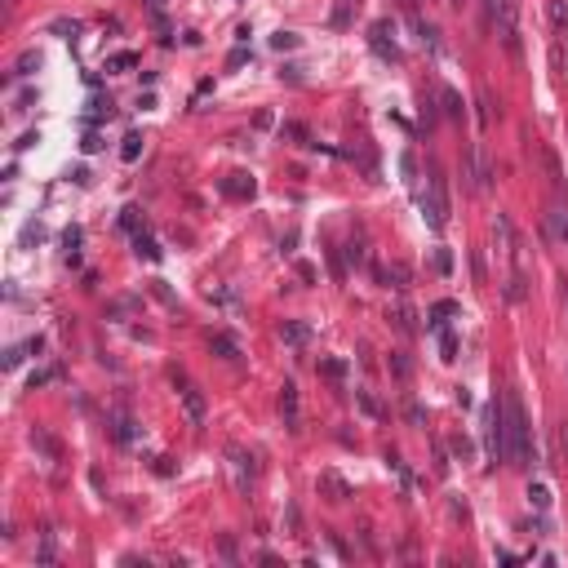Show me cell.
Instances as JSON below:
<instances>
[{"instance_id":"1","label":"cell","mask_w":568,"mask_h":568,"mask_svg":"<svg viewBox=\"0 0 568 568\" xmlns=\"http://www.w3.org/2000/svg\"><path fill=\"white\" fill-rule=\"evenodd\" d=\"M502 417H506V462L528 466L533 462V444H528V417L519 395H502Z\"/></svg>"},{"instance_id":"2","label":"cell","mask_w":568,"mask_h":568,"mask_svg":"<svg viewBox=\"0 0 568 568\" xmlns=\"http://www.w3.org/2000/svg\"><path fill=\"white\" fill-rule=\"evenodd\" d=\"M422 217L435 227V231H444L449 227V187H444V174L440 164L427 160V191H422Z\"/></svg>"},{"instance_id":"3","label":"cell","mask_w":568,"mask_h":568,"mask_svg":"<svg viewBox=\"0 0 568 568\" xmlns=\"http://www.w3.org/2000/svg\"><path fill=\"white\" fill-rule=\"evenodd\" d=\"M462 183H466L470 191H479V196L493 191V164H489V151L479 147V142L466 151V160H462Z\"/></svg>"},{"instance_id":"4","label":"cell","mask_w":568,"mask_h":568,"mask_svg":"<svg viewBox=\"0 0 568 568\" xmlns=\"http://www.w3.org/2000/svg\"><path fill=\"white\" fill-rule=\"evenodd\" d=\"M489 18L498 22V36L511 54H519V18H515V0H493L489 5Z\"/></svg>"},{"instance_id":"5","label":"cell","mask_w":568,"mask_h":568,"mask_svg":"<svg viewBox=\"0 0 568 568\" xmlns=\"http://www.w3.org/2000/svg\"><path fill=\"white\" fill-rule=\"evenodd\" d=\"M489 453H493V462H506V417H502V400L489 408Z\"/></svg>"},{"instance_id":"6","label":"cell","mask_w":568,"mask_h":568,"mask_svg":"<svg viewBox=\"0 0 568 568\" xmlns=\"http://www.w3.org/2000/svg\"><path fill=\"white\" fill-rule=\"evenodd\" d=\"M391 36H395V27H391V22H373V31H369V40H373V49H378L382 58H391V63H400V45H395L391 40Z\"/></svg>"},{"instance_id":"7","label":"cell","mask_w":568,"mask_h":568,"mask_svg":"<svg viewBox=\"0 0 568 568\" xmlns=\"http://www.w3.org/2000/svg\"><path fill=\"white\" fill-rule=\"evenodd\" d=\"M178 400H183V408H187V417L191 422H196V427H200V422L204 417H209V400H204V391H200V386H183V391H178Z\"/></svg>"},{"instance_id":"8","label":"cell","mask_w":568,"mask_h":568,"mask_svg":"<svg viewBox=\"0 0 568 568\" xmlns=\"http://www.w3.org/2000/svg\"><path fill=\"white\" fill-rule=\"evenodd\" d=\"M217 187H222V196H231V200H253V191H258V183H253L249 174H227Z\"/></svg>"},{"instance_id":"9","label":"cell","mask_w":568,"mask_h":568,"mask_svg":"<svg viewBox=\"0 0 568 568\" xmlns=\"http://www.w3.org/2000/svg\"><path fill=\"white\" fill-rule=\"evenodd\" d=\"M280 413H284V427L298 431V386H293V382L280 386Z\"/></svg>"},{"instance_id":"10","label":"cell","mask_w":568,"mask_h":568,"mask_svg":"<svg viewBox=\"0 0 568 568\" xmlns=\"http://www.w3.org/2000/svg\"><path fill=\"white\" fill-rule=\"evenodd\" d=\"M373 275H378L382 284H395V289H408V280H413V271H408L404 262H391V267H373Z\"/></svg>"},{"instance_id":"11","label":"cell","mask_w":568,"mask_h":568,"mask_svg":"<svg viewBox=\"0 0 568 568\" xmlns=\"http://www.w3.org/2000/svg\"><path fill=\"white\" fill-rule=\"evenodd\" d=\"M40 337H27V342H22V346H9V351H5V369H18L22 364V360H27V355H40Z\"/></svg>"},{"instance_id":"12","label":"cell","mask_w":568,"mask_h":568,"mask_svg":"<svg viewBox=\"0 0 568 568\" xmlns=\"http://www.w3.org/2000/svg\"><path fill=\"white\" fill-rule=\"evenodd\" d=\"M391 320H395V329H400L404 337H413V333H417V320H413V307H408V302H395Z\"/></svg>"},{"instance_id":"13","label":"cell","mask_w":568,"mask_h":568,"mask_svg":"<svg viewBox=\"0 0 568 568\" xmlns=\"http://www.w3.org/2000/svg\"><path fill=\"white\" fill-rule=\"evenodd\" d=\"M320 489L329 493V502H346V498H351V489H346V479H337L333 470H324V475H320Z\"/></svg>"},{"instance_id":"14","label":"cell","mask_w":568,"mask_h":568,"mask_svg":"<svg viewBox=\"0 0 568 568\" xmlns=\"http://www.w3.org/2000/svg\"><path fill=\"white\" fill-rule=\"evenodd\" d=\"M546 227H551V236H555V240H564V245H568V209H564V204L546 213Z\"/></svg>"},{"instance_id":"15","label":"cell","mask_w":568,"mask_h":568,"mask_svg":"<svg viewBox=\"0 0 568 568\" xmlns=\"http://www.w3.org/2000/svg\"><path fill=\"white\" fill-rule=\"evenodd\" d=\"M440 102H444V112H449L453 120H462V116H466V102H462V93H457V89H449V84L440 89Z\"/></svg>"},{"instance_id":"16","label":"cell","mask_w":568,"mask_h":568,"mask_svg":"<svg viewBox=\"0 0 568 568\" xmlns=\"http://www.w3.org/2000/svg\"><path fill=\"white\" fill-rule=\"evenodd\" d=\"M209 346H213V351L222 355V360H240V346H236V337H231V333H213V337H209Z\"/></svg>"},{"instance_id":"17","label":"cell","mask_w":568,"mask_h":568,"mask_svg":"<svg viewBox=\"0 0 568 568\" xmlns=\"http://www.w3.org/2000/svg\"><path fill=\"white\" fill-rule=\"evenodd\" d=\"M528 506H533V511H551V484H528Z\"/></svg>"},{"instance_id":"18","label":"cell","mask_w":568,"mask_h":568,"mask_svg":"<svg viewBox=\"0 0 568 568\" xmlns=\"http://www.w3.org/2000/svg\"><path fill=\"white\" fill-rule=\"evenodd\" d=\"M280 337H284L289 346H302V342H307V324H298V320H284V324H280Z\"/></svg>"},{"instance_id":"19","label":"cell","mask_w":568,"mask_h":568,"mask_svg":"<svg viewBox=\"0 0 568 568\" xmlns=\"http://www.w3.org/2000/svg\"><path fill=\"white\" fill-rule=\"evenodd\" d=\"M134 249H138V258H147V262H160V245H155L151 236H134Z\"/></svg>"},{"instance_id":"20","label":"cell","mask_w":568,"mask_h":568,"mask_svg":"<svg viewBox=\"0 0 568 568\" xmlns=\"http://www.w3.org/2000/svg\"><path fill=\"white\" fill-rule=\"evenodd\" d=\"M142 155V134H125V147H120V160L125 164H134Z\"/></svg>"},{"instance_id":"21","label":"cell","mask_w":568,"mask_h":568,"mask_svg":"<svg viewBox=\"0 0 568 568\" xmlns=\"http://www.w3.org/2000/svg\"><path fill=\"white\" fill-rule=\"evenodd\" d=\"M355 400H360V408H364V413H369L373 422H382V417H386V408H382L378 400H373V395H369V391H355Z\"/></svg>"},{"instance_id":"22","label":"cell","mask_w":568,"mask_h":568,"mask_svg":"<svg viewBox=\"0 0 568 568\" xmlns=\"http://www.w3.org/2000/svg\"><path fill=\"white\" fill-rule=\"evenodd\" d=\"M453 311H457V302H435V307H431V329H444V316H453Z\"/></svg>"},{"instance_id":"23","label":"cell","mask_w":568,"mask_h":568,"mask_svg":"<svg viewBox=\"0 0 568 568\" xmlns=\"http://www.w3.org/2000/svg\"><path fill=\"white\" fill-rule=\"evenodd\" d=\"M449 453L457 457V462H470V453H475V449H470L466 435H453V440H449Z\"/></svg>"},{"instance_id":"24","label":"cell","mask_w":568,"mask_h":568,"mask_svg":"<svg viewBox=\"0 0 568 568\" xmlns=\"http://www.w3.org/2000/svg\"><path fill=\"white\" fill-rule=\"evenodd\" d=\"M58 560V546H54V533H45L40 537V555H36V564H45V568H49Z\"/></svg>"},{"instance_id":"25","label":"cell","mask_w":568,"mask_h":568,"mask_svg":"<svg viewBox=\"0 0 568 568\" xmlns=\"http://www.w3.org/2000/svg\"><path fill=\"white\" fill-rule=\"evenodd\" d=\"M129 67H138V54H112V58H107V71H129Z\"/></svg>"},{"instance_id":"26","label":"cell","mask_w":568,"mask_h":568,"mask_svg":"<svg viewBox=\"0 0 568 568\" xmlns=\"http://www.w3.org/2000/svg\"><path fill=\"white\" fill-rule=\"evenodd\" d=\"M320 373H324V378H333V382H342L346 378V360H320Z\"/></svg>"},{"instance_id":"27","label":"cell","mask_w":568,"mask_h":568,"mask_svg":"<svg viewBox=\"0 0 568 568\" xmlns=\"http://www.w3.org/2000/svg\"><path fill=\"white\" fill-rule=\"evenodd\" d=\"M351 5L355 0H333V27H346V22H351Z\"/></svg>"},{"instance_id":"28","label":"cell","mask_w":568,"mask_h":568,"mask_svg":"<svg viewBox=\"0 0 568 568\" xmlns=\"http://www.w3.org/2000/svg\"><path fill=\"white\" fill-rule=\"evenodd\" d=\"M400 174H404V183H417V155L413 151L400 155Z\"/></svg>"},{"instance_id":"29","label":"cell","mask_w":568,"mask_h":568,"mask_svg":"<svg viewBox=\"0 0 568 568\" xmlns=\"http://www.w3.org/2000/svg\"><path fill=\"white\" fill-rule=\"evenodd\" d=\"M440 360H449V364L457 360V337L453 333H440Z\"/></svg>"},{"instance_id":"30","label":"cell","mask_w":568,"mask_h":568,"mask_svg":"<svg viewBox=\"0 0 568 568\" xmlns=\"http://www.w3.org/2000/svg\"><path fill=\"white\" fill-rule=\"evenodd\" d=\"M36 67H40V54H36V49H27V54L18 58V76H31Z\"/></svg>"},{"instance_id":"31","label":"cell","mask_w":568,"mask_h":568,"mask_svg":"<svg viewBox=\"0 0 568 568\" xmlns=\"http://www.w3.org/2000/svg\"><path fill=\"white\" fill-rule=\"evenodd\" d=\"M391 373H395V378H408V373H413L408 355H400V351H395V355H391Z\"/></svg>"},{"instance_id":"32","label":"cell","mask_w":568,"mask_h":568,"mask_svg":"<svg viewBox=\"0 0 568 568\" xmlns=\"http://www.w3.org/2000/svg\"><path fill=\"white\" fill-rule=\"evenodd\" d=\"M49 382H58V369H36L31 373V391L36 386H49Z\"/></svg>"},{"instance_id":"33","label":"cell","mask_w":568,"mask_h":568,"mask_svg":"<svg viewBox=\"0 0 568 568\" xmlns=\"http://www.w3.org/2000/svg\"><path fill=\"white\" fill-rule=\"evenodd\" d=\"M271 45H275V49H298V36L293 31H280V36H271Z\"/></svg>"},{"instance_id":"34","label":"cell","mask_w":568,"mask_h":568,"mask_svg":"<svg viewBox=\"0 0 568 568\" xmlns=\"http://www.w3.org/2000/svg\"><path fill=\"white\" fill-rule=\"evenodd\" d=\"M506 298H511V302H524V280H519V275H511V284H506Z\"/></svg>"},{"instance_id":"35","label":"cell","mask_w":568,"mask_h":568,"mask_svg":"<svg viewBox=\"0 0 568 568\" xmlns=\"http://www.w3.org/2000/svg\"><path fill=\"white\" fill-rule=\"evenodd\" d=\"M564 18H568L564 0H551V22H555V27H564Z\"/></svg>"},{"instance_id":"36","label":"cell","mask_w":568,"mask_h":568,"mask_svg":"<svg viewBox=\"0 0 568 568\" xmlns=\"http://www.w3.org/2000/svg\"><path fill=\"white\" fill-rule=\"evenodd\" d=\"M560 462L568 466V422H560Z\"/></svg>"},{"instance_id":"37","label":"cell","mask_w":568,"mask_h":568,"mask_svg":"<svg viewBox=\"0 0 568 568\" xmlns=\"http://www.w3.org/2000/svg\"><path fill=\"white\" fill-rule=\"evenodd\" d=\"M298 275H302L307 284H316V267H311V262H298Z\"/></svg>"},{"instance_id":"38","label":"cell","mask_w":568,"mask_h":568,"mask_svg":"<svg viewBox=\"0 0 568 568\" xmlns=\"http://www.w3.org/2000/svg\"><path fill=\"white\" fill-rule=\"evenodd\" d=\"M120 222H125V227H129V231H134V236H138V209H125V217H120Z\"/></svg>"},{"instance_id":"39","label":"cell","mask_w":568,"mask_h":568,"mask_svg":"<svg viewBox=\"0 0 568 568\" xmlns=\"http://www.w3.org/2000/svg\"><path fill=\"white\" fill-rule=\"evenodd\" d=\"M284 138H298V142H307V129H302V125H284Z\"/></svg>"},{"instance_id":"40","label":"cell","mask_w":568,"mask_h":568,"mask_svg":"<svg viewBox=\"0 0 568 568\" xmlns=\"http://www.w3.org/2000/svg\"><path fill=\"white\" fill-rule=\"evenodd\" d=\"M36 142H40V134H22L14 147H18V151H27V147H36Z\"/></svg>"},{"instance_id":"41","label":"cell","mask_w":568,"mask_h":568,"mask_svg":"<svg viewBox=\"0 0 568 568\" xmlns=\"http://www.w3.org/2000/svg\"><path fill=\"white\" fill-rule=\"evenodd\" d=\"M54 31H58V36H76L80 27H76V22H54Z\"/></svg>"}]
</instances>
